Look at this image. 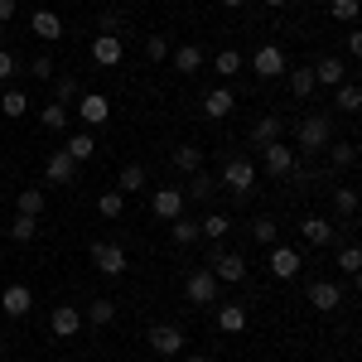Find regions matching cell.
<instances>
[{
    "mask_svg": "<svg viewBox=\"0 0 362 362\" xmlns=\"http://www.w3.org/2000/svg\"><path fill=\"white\" fill-rule=\"evenodd\" d=\"M329 140H334L329 116H305V121H300V136H295V145H300V150H324Z\"/></svg>",
    "mask_w": 362,
    "mask_h": 362,
    "instance_id": "obj_1",
    "label": "cell"
},
{
    "mask_svg": "<svg viewBox=\"0 0 362 362\" xmlns=\"http://www.w3.org/2000/svg\"><path fill=\"white\" fill-rule=\"evenodd\" d=\"M223 184L237 198H247L251 184H256V165H251V160H227V165H223Z\"/></svg>",
    "mask_w": 362,
    "mask_h": 362,
    "instance_id": "obj_2",
    "label": "cell"
},
{
    "mask_svg": "<svg viewBox=\"0 0 362 362\" xmlns=\"http://www.w3.org/2000/svg\"><path fill=\"white\" fill-rule=\"evenodd\" d=\"M261 165H266V174H276V179H285V174H295V145H261Z\"/></svg>",
    "mask_w": 362,
    "mask_h": 362,
    "instance_id": "obj_3",
    "label": "cell"
},
{
    "mask_svg": "<svg viewBox=\"0 0 362 362\" xmlns=\"http://www.w3.org/2000/svg\"><path fill=\"white\" fill-rule=\"evenodd\" d=\"M78 116H83V126H107L112 121V102L102 92H87V97H78Z\"/></svg>",
    "mask_w": 362,
    "mask_h": 362,
    "instance_id": "obj_4",
    "label": "cell"
},
{
    "mask_svg": "<svg viewBox=\"0 0 362 362\" xmlns=\"http://www.w3.org/2000/svg\"><path fill=\"white\" fill-rule=\"evenodd\" d=\"M92 266H97L102 276H121V271H126V251L116 247V242H97V247H92Z\"/></svg>",
    "mask_w": 362,
    "mask_h": 362,
    "instance_id": "obj_5",
    "label": "cell"
},
{
    "mask_svg": "<svg viewBox=\"0 0 362 362\" xmlns=\"http://www.w3.org/2000/svg\"><path fill=\"white\" fill-rule=\"evenodd\" d=\"M208 271L218 276V285H242V280H247V261H242L237 251H223V256H218Z\"/></svg>",
    "mask_w": 362,
    "mask_h": 362,
    "instance_id": "obj_6",
    "label": "cell"
},
{
    "mask_svg": "<svg viewBox=\"0 0 362 362\" xmlns=\"http://www.w3.org/2000/svg\"><path fill=\"white\" fill-rule=\"evenodd\" d=\"M150 348H155L160 358H174V353L184 348V329H179V324H155V329H150Z\"/></svg>",
    "mask_w": 362,
    "mask_h": 362,
    "instance_id": "obj_7",
    "label": "cell"
},
{
    "mask_svg": "<svg viewBox=\"0 0 362 362\" xmlns=\"http://www.w3.org/2000/svg\"><path fill=\"white\" fill-rule=\"evenodd\" d=\"M184 295H189L194 305H213V300H218V276H213V271H194L189 285H184Z\"/></svg>",
    "mask_w": 362,
    "mask_h": 362,
    "instance_id": "obj_8",
    "label": "cell"
},
{
    "mask_svg": "<svg viewBox=\"0 0 362 362\" xmlns=\"http://www.w3.org/2000/svg\"><path fill=\"white\" fill-rule=\"evenodd\" d=\"M44 174H49V184H73V179H78V160H73L68 150H54V155L44 160Z\"/></svg>",
    "mask_w": 362,
    "mask_h": 362,
    "instance_id": "obj_9",
    "label": "cell"
},
{
    "mask_svg": "<svg viewBox=\"0 0 362 362\" xmlns=\"http://www.w3.org/2000/svg\"><path fill=\"white\" fill-rule=\"evenodd\" d=\"M309 305L319 309V314H334V309L343 305V290H338L334 280H314V285H309Z\"/></svg>",
    "mask_w": 362,
    "mask_h": 362,
    "instance_id": "obj_10",
    "label": "cell"
},
{
    "mask_svg": "<svg viewBox=\"0 0 362 362\" xmlns=\"http://www.w3.org/2000/svg\"><path fill=\"white\" fill-rule=\"evenodd\" d=\"M150 208H155V218L174 223V218H184V194H179V189H155Z\"/></svg>",
    "mask_w": 362,
    "mask_h": 362,
    "instance_id": "obj_11",
    "label": "cell"
},
{
    "mask_svg": "<svg viewBox=\"0 0 362 362\" xmlns=\"http://www.w3.org/2000/svg\"><path fill=\"white\" fill-rule=\"evenodd\" d=\"M29 305H34V295H29V285H10V290H0V309L10 314V319H25Z\"/></svg>",
    "mask_w": 362,
    "mask_h": 362,
    "instance_id": "obj_12",
    "label": "cell"
},
{
    "mask_svg": "<svg viewBox=\"0 0 362 362\" xmlns=\"http://www.w3.org/2000/svg\"><path fill=\"white\" fill-rule=\"evenodd\" d=\"M49 329H54L58 338H78V329H83V314L73 305H58L54 314H49Z\"/></svg>",
    "mask_w": 362,
    "mask_h": 362,
    "instance_id": "obj_13",
    "label": "cell"
},
{
    "mask_svg": "<svg viewBox=\"0 0 362 362\" xmlns=\"http://www.w3.org/2000/svg\"><path fill=\"white\" fill-rule=\"evenodd\" d=\"M305 266V256L295 247H271V276H280V280H290L295 271Z\"/></svg>",
    "mask_w": 362,
    "mask_h": 362,
    "instance_id": "obj_14",
    "label": "cell"
},
{
    "mask_svg": "<svg viewBox=\"0 0 362 362\" xmlns=\"http://www.w3.org/2000/svg\"><path fill=\"white\" fill-rule=\"evenodd\" d=\"M29 29L44 39V44H58L63 39V20H58L54 10H34V20H29Z\"/></svg>",
    "mask_w": 362,
    "mask_h": 362,
    "instance_id": "obj_15",
    "label": "cell"
},
{
    "mask_svg": "<svg viewBox=\"0 0 362 362\" xmlns=\"http://www.w3.org/2000/svg\"><path fill=\"white\" fill-rule=\"evenodd\" d=\"M256 73H261V78H280V73H285V54H280L276 44H261V49H256Z\"/></svg>",
    "mask_w": 362,
    "mask_h": 362,
    "instance_id": "obj_16",
    "label": "cell"
},
{
    "mask_svg": "<svg viewBox=\"0 0 362 362\" xmlns=\"http://www.w3.org/2000/svg\"><path fill=\"white\" fill-rule=\"evenodd\" d=\"M92 58H97L102 68H116V63H121V39H116V34H97V39H92Z\"/></svg>",
    "mask_w": 362,
    "mask_h": 362,
    "instance_id": "obj_17",
    "label": "cell"
},
{
    "mask_svg": "<svg viewBox=\"0 0 362 362\" xmlns=\"http://www.w3.org/2000/svg\"><path fill=\"white\" fill-rule=\"evenodd\" d=\"M232 107H237V97H232L227 87H213V92L203 97V112L213 116V121H223V116H232Z\"/></svg>",
    "mask_w": 362,
    "mask_h": 362,
    "instance_id": "obj_18",
    "label": "cell"
},
{
    "mask_svg": "<svg viewBox=\"0 0 362 362\" xmlns=\"http://www.w3.org/2000/svg\"><path fill=\"white\" fill-rule=\"evenodd\" d=\"M300 232H305L309 247H329V242H334V223H329V218H305Z\"/></svg>",
    "mask_w": 362,
    "mask_h": 362,
    "instance_id": "obj_19",
    "label": "cell"
},
{
    "mask_svg": "<svg viewBox=\"0 0 362 362\" xmlns=\"http://www.w3.org/2000/svg\"><path fill=\"white\" fill-rule=\"evenodd\" d=\"M343 78H348V68H343L338 58H319V63H314V83H324V87H338Z\"/></svg>",
    "mask_w": 362,
    "mask_h": 362,
    "instance_id": "obj_20",
    "label": "cell"
},
{
    "mask_svg": "<svg viewBox=\"0 0 362 362\" xmlns=\"http://www.w3.org/2000/svg\"><path fill=\"white\" fill-rule=\"evenodd\" d=\"M218 329L223 334H242L247 329V305H223L218 309Z\"/></svg>",
    "mask_w": 362,
    "mask_h": 362,
    "instance_id": "obj_21",
    "label": "cell"
},
{
    "mask_svg": "<svg viewBox=\"0 0 362 362\" xmlns=\"http://www.w3.org/2000/svg\"><path fill=\"white\" fill-rule=\"evenodd\" d=\"M280 140V116H261L251 126V145H276Z\"/></svg>",
    "mask_w": 362,
    "mask_h": 362,
    "instance_id": "obj_22",
    "label": "cell"
},
{
    "mask_svg": "<svg viewBox=\"0 0 362 362\" xmlns=\"http://www.w3.org/2000/svg\"><path fill=\"white\" fill-rule=\"evenodd\" d=\"M174 68H179V73H198V68H203V49H198V44H179V49H174Z\"/></svg>",
    "mask_w": 362,
    "mask_h": 362,
    "instance_id": "obj_23",
    "label": "cell"
},
{
    "mask_svg": "<svg viewBox=\"0 0 362 362\" xmlns=\"http://www.w3.org/2000/svg\"><path fill=\"white\" fill-rule=\"evenodd\" d=\"M174 169H179V174H198V169H203V150H198V145H179V150H174Z\"/></svg>",
    "mask_w": 362,
    "mask_h": 362,
    "instance_id": "obj_24",
    "label": "cell"
},
{
    "mask_svg": "<svg viewBox=\"0 0 362 362\" xmlns=\"http://www.w3.org/2000/svg\"><path fill=\"white\" fill-rule=\"evenodd\" d=\"M63 150H68V155H73V160L83 165V160H92L97 140H92V131H78V136H68V145H63Z\"/></svg>",
    "mask_w": 362,
    "mask_h": 362,
    "instance_id": "obj_25",
    "label": "cell"
},
{
    "mask_svg": "<svg viewBox=\"0 0 362 362\" xmlns=\"http://www.w3.org/2000/svg\"><path fill=\"white\" fill-rule=\"evenodd\" d=\"M116 189H121V194H140V189H145V169L126 165L121 174H116Z\"/></svg>",
    "mask_w": 362,
    "mask_h": 362,
    "instance_id": "obj_26",
    "label": "cell"
},
{
    "mask_svg": "<svg viewBox=\"0 0 362 362\" xmlns=\"http://www.w3.org/2000/svg\"><path fill=\"white\" fill-rule=\"evenodd\" d=\"M169 237H174V247H194L203 232H198V223H184V218H174V223H169Z\"/></svg>",
    "mask_w": 362,
    "mask_h": 362,
    "instance_id": "obj_27",
    "label": "cell"
},
{
    "mask_svg": "<svg viewBox=\"0 0 362 362\" xmlns=\"http://www.w3.org/2000/svg\"><path fill=\"white\" fill-rule=\"evenodd\" d=\"M83 319H87V324H97V329H107V324L116 319V305H112V300H92Z\"/></svg>",
    "mask_w": 362,
    "mask_h": 362,
    "instance_id": "obj_28",
    "label": "cell"
},
{
    "mask_svg": "<svg viewBox=\"0 0 362 362\" xmlns=\"http://www.w3.org/2000/svg\"><path fill=\"white\" fill-rule=\"evenodd\" d=\"M314 68H295V73H290V97H300V102H305L309 92H314Z\"/></svg>",
    "mask_w": 362,
    "mask_h": 362,
    "instance_id": "obj_29",
    "label": "cell"
},
{
    "mask_svg": "<svg viewBox=\"0 0 362 362\" xmlns=\"http://www.w3.org/2000/svg\"><path fill=\"white\" fill-rule=\"evenodd\" d=\"M198 232H203V237H213V242H218V237H227V232H232V218H227V213H208V218H203V223H198Z\"/></svg>",
    "mask_w": 362,
    "mask_h": 362,
    "instance_id": "obj_30",
    "label": "cell"
},
{
    "mask_svg": "<svg viewBox=\"0 0 362 362\" xmlns=\"http://www.w3.org/2000/svg\"><path fill=\"white\" fill-rule=\"evenodd\" d=\"M334 107H338V112H348V116H353V112L362 107V92H358L353 83H338V97H334Z\"/></svg>",
    "mask_w": 362,
    "mask_h": 362,
    "instance_id": "obj_31",
    "label": "cell"
},
{
    "mask_svg": "<svg viewBox=\"0 0 362 362\" xmlns=\"http://www.w3.org/2000/svg\"><path fill=\"white\" fill-rule=\"evenodd\" d=\"M15 208H20V218H39L44 213V194L39 189H25V194L15 198Z\"/></svg>",
    "mask_w": 362,
    "mask_h": 362,
    "instance_id": "obj_32",
    "label": "cell"
},
{
    "mask_svg": "<svg viewBox=\"0 0 362 362\" xmlns=\"http://www.w3.org/2000/svg\"><path fill=\"white\" fill-rule=\"evenodd\" d=\"M121 208H126V194L121 189H107V194L97 198V213L102 218H121Z\"/></svg>",
    "mask_w": 362,
    "mask_h": 362,
    "instance_id": "obj_33",
    "label": "cell"
},
{
    "mask_svg": "<svg viewBox=\"0 0 362 362\" xmlns=\"http://www.w3.org/2000/svg\"><path fill=\"white\" fill-rule=\"evenodd\" d=\"M54 97L63 102V107H68V102H78V97H83V92H78V78H73V73L54 78Z\"/></svg>",
    "mask_w": 362,
    "mask_h": 362,
    "instance_id": "obj_34",
    "label": "cell"
},
{
    "mask_svg": "<svg viewBox=\"0 0 362 362\" xmlns=\"http://www.w3.org/2000/svg\"><path fill=\"white\" fill-rule=\"evenodd\" d=\"M39 121H44V131H63V126H68V107L54 102V107H44V112H39Z\"/></svg>",
    "mask_w": 362,
    "mask_h": 362,
    "instance_id": "obj_35",
    "label": "cell"
},
{
    "mask_svg": "<svg viewBox=\"0 0 362 362\" xmlns=\"http://www.w3.org/2000/svg\"><path fill=\"white\" fill-rule=\"evenodd\" d=\"M0 112L10 116V121H20V116L29 112V102H25V92H5V97H0Z\"/></svg>",
    "mask_w": 362,
    "mask_h": 362,
    "instance_id": "obj_36",
    "label": "cell"
},
{
    "mask_svg": "<svg viewBox=\"0 0 362 362\" xmlns=\"http://www.w3.org/2000/svg\"><path fill=\"white\" fill-rule=\"evenodd\" d=\"M213 68H218V78H232V73H242V54H237V49H223Z\"/></svg>",
    "mask_w": 362,
    "mask_h": 362,
    "instance_id": "obj_37",
    "label": "cell"
},
{
    "mask_svg": "<svg viewBox=\"0 0 362 362\" xmlns=\"http://www.w3.org/2000/svg\"><path fill=\"white\" fill-rule=\"evenodd\" d=\"M145 58H150V63H165L169 58V39L165 34H150V39H145Z\"/></svg>",
    "mask_w": 362,
    "mask_h": 362,
    "instance_id": "obj_38",
    "label": "cell"
},
{
    "mask_svg": "<svg viewBox=\"0 0 362 362\" xmlns=\"http://www.w3.org/2000/svg\"><path fill=\"white\" fill-rule=\"evenodd\" d=\"M34 232H39V218H15L10 223V237L15 242H34Z\"/></svg>",
    "mask_w": 362,
    "mask_h": 362,
    "instance_id": "obj_39",
    "label": "cell"
},
{
    "mask_svg": "<svg viewBox=\"0 0 362 362\" xmlns=\"http://www.w3.org/2000/svg\"><path fill=\"white\" fill-rule=\"evenodd\" d=\"M324 150H334V165H338V169H343V165H353V160H358V145H348V140H338V145L329 140Z\"/></svg>",
    "mask_w": 362,
    "mask_h": 362,
    "instance_id": "obj_40",
    "label": "cell"
},
{
    "mask_svg": "<svg viewBox=\"0 0 362 362\" xmlns=\"http://www.w3.org/2000/svg\"><path fill=\"white\" fill-rule=\"evenodd\" d=\"M338 271L358 276V271H362V251H358V247H343V251H338Z\"/></svg>",
    "mask_w": 362,
    "mask_h": 362,
    "instance_id": "obj_41",
    "label": "cell"
},
{
    "mask_svg": "<svg viewBox=\"0 0 362 362\" xmlns=\"http://www.w3.org/2000/svg\"><path fill=\"white\" fill-rule=\"evenodd\" d=\"M29 73H34L39 83H54V58H49V54H39L34 63H29Z\"/></svg>",
    "mask_w": 362,
    "mask_h": 362,
    "instance_id": "obj_42",
    "label": "cell"
},
{
    "mask_svg": "<svg viewBox=\"0 0 362 362\" xmlns=\"http://www.w3.org/2000/svg\"><path fill=\"white\" fill-rule=\"evenodd\" d=\"M251 237L271 247V242H276V223H271V218H256V223H251Z\"/></svg>",
    "mask_w": 362,
    "mask_h": 362,
    "instance_id": "obj_43",
    "label": "cell"
},
{
    "mask_svg": "<svg viewBox=\"0 0 362 362\" xmlns=\"http://www.w3.org/2000/svg\"><path fill=\"white\" fill-rule=\"evenodd\" d=\"M334 203H338V213H343V218H353V213H358V194H353V189H338Z\"/></svg>",
    "mask_w": 362,
    "mask_h": 362,
    "instance_id": "obj_44",
    "label": "cell"
},
{
    "mask_svg": "<svg viewBox=\"0 0 362 362\" xmlns=\"http://www.w3.org/2000/svg\"><path fill=\"white\" fill-rule=\"evenodd\" d=\"M334 20L353 25V20H358V0H334Z\"/></svg>",
    "mask_w": 362,
    "mask_h": 362,
    "instance_id": "obj_45",
    "label": "cell"
},
{
    "mask_svg": "<svg viewBox=\"0 0 362 362\" xmlns=\"http://www.w3.org/2000/svg\"><path fill=\"white\" fill-rule=\"evenodd\" d=\"M194 198H213V179L208 174H194Z\"/></svg>",
    "mask_w": 362,
    "mask_h": 362,
    "instance_id": "obj_46",
    "label": "cell"
},
{
    "mask_svg": "<svg viewBox=\"0 0 362 362\" xmlns=\"http://www.w3.org/2000/svg\"><path fill=\"white\" fill-rule=\"evenodd\" d=\"M15 68H20V63H15V54H10V49H0V83H5Z\"/></svg>",
    "mask_w": 362,
    "mask_h": 362,
    "instance_id": "obj_47",
    "label": "cell"
},
{
    "mask_svg": "<svg viewBox=\"0 0 362 362\" xmlns=\"http://www.w3.org/2000/svg\"><path fill=\"white\" fill-rule=\"evenodd\" d=\"M97 29H102V34H116V29H121V15H112V10H107V15H102V25H97Z\"/></svg>",
    "mask_w": 362,
    "mask_h": 362,
    "instance_id": "obj_48",
    "label": "cell"
},
{
    "mask_svg": "<svg viewBox=\"0 0 362 362\" xmlns=\"http://www.w3.org/2000/svg\"><path fill=\"white\" fill-rule=\"evenodd\" d=\"M348 54H353V58H362V34H358V29L348 34Z\"/></svg>",
    "mask_w": 362,
    "mask_h": 362,
    "instance_id": "obj_49",
    "label": "cell"
},
{
    "mask_svg": "<svg viewBox=\"0 0 362 362\" xmlns=\"http://www.w3.org/2000/svg\"><path fill=\"white\" fill-rule=\"evenodd\" d=\"M15 5H20V0H0V25H5V20L15 15Z\"/></svg>",
    "mask_w": 362,
    "mask_h": 362,
    "instance_id": "obj_50",
    "label": "cell"
},
{
    "mask_svg": "<svg viewBox=\"0 0 362 362\" xmlns=\"http://www.w3.org/2000/svg\"><path fill=\"white\" fill-rule=\"evenodd\" d=\"M218 5H227V10H237V5H242V0H218Z\"/></svg>",
    "mask_w": 362,
    "mask_h": 362,
    "instance_id": "obj_51",
    "label": "cell"
},
{
    "mask_svg": "<svg viewBox=\"0 0 362 362\" xmlns=\"http://www.w3.org/2000/svg\"><path fill=\"white\" fill-rule=\"evenodd\" d=\"M266 5H285V0H266Z\"/></svg>",
    "mask_w": 362,
    "mask_h": 362,
    "instance_id": "obj_52",
    "label": "cell"
},
{
    "mask_svg": "<svg viewBox=\"0 0 362 362\" xmlns=\"http://www.w3.org/2000/svg\"><path fill=\"white\" fill-rule=\"evenodd\" d=\"M189 362H208V358H189Z\"/></svg>",
    "mask_w": 362,
    "mask_h": 362,
    "instance_id": "obj_53",
    "label": "cell"
},
{
    "mask_svg": "<svg viewBox=\"0 0 362 362\" xmlns=\"http://www.w3.org/2000/svg\"><path fill=\"white\" fill-rule=\"evenodd\" d=\"M0 39H5V25H0Z\"/></svg>",
    "mask_w": 362,
    "mask_h": 362,
    "instance_id": "obj_54",
    "label": "cell"
}]
</instances>
